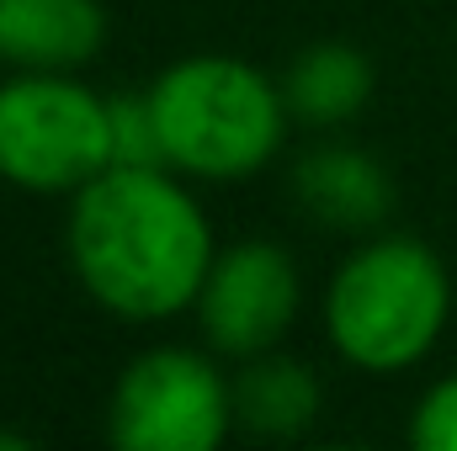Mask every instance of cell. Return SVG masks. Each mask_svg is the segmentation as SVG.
Segmentation results:
<instances>
[{"mask_svg":"<svg viewBox=\"0 0 457 451\" xmlns=\"http://www.w3.org/2000/svg\"><path fill=\"white\" fill-rule=\"evenodd\" d=\"M117 165L112 96L80 70H11L0 80V181L27 197H75Z\"/></svg>","mask_w":457,"mask_h":451,"instance_id":"277c9868","label":"cell"},{"mask_svg":"<svg viewBox=\"0 0 457 451\" xmlns=\"http://www.w3.org/2000/svg\"><path fill=\"white\" fill-rule=\"evenodd\" d=\"M410 441H415V451H457V372L436 377L415 398Z\"/></svg>","mask_w":457,"mask_h":451,"instance_id":"7c38bea8","label":"cell"},{"mask_svg":"<svg viewBox=\"0 0 457 451\" xmlns=\"http://www.w3.org/2000/svg\"><path fill=\"white\" fill-rule=\"evenodd\" d=\"M320 404H325V388L298 356L266 350V356L239 361L234 372V420L250 436L293 441L320 420Z\"/></svg>","mask_w":457,"mask_h":451,"instance_id":"30bf717a","label":"cell"},{"mask_svg":"<svg viewBox=\"0 0 457 451\" xmlns=\"http://www.w3.org/2000/svg\"><path fill=\"white\" fill-rule=\"evenodd\" d=\"M112 149H117V165H165L154 107H149L144 91L112 96Z\"/></svg>","mask_w":457,"mask_h":451,"instance_id":"8fae6325","label":"cell"},{"mask_svg":"<svg viewBox=\"0 0 457 451\" xmlns=\"http://www.w3.org/2000/svg\"><path fill=\"white\" fill-rule=\"evenodd\" d=\"M197 330L224 361H250L277 350L303 314V271L271 239L219 244L208 282L197 292Z\"/></svg>","mask_w":457,"mask_h":451,"instance_id":"8992f818","label":"cell"},{"mask_svg":"<svg viewBox=\"0 0 457 451\" xmlns=\"http://www.w3.org/2000/svg\"><path fill=\"white\" fill-rule=\"evenodd\" d=\"M325 340L351 372L399 377L420 366L453 319V276L415 234H367L325 282Z\"/></svg>","mask_w":457,"mask_h":451,"instance_id":"7a4b0ae2","label":"cell"},{"mask_svg":"<svg viewBox=\"0 0 457 451\" xmlns=\"http://www.w3.org/2000/svg\"><path fill=\"white\" fill-rule=\"evenodd\" d=\"M219 350L149 345L112 382L107 436L122 451H219L234 420V377Z\"/></svg>","mask_w":457,"mask_h":451,"instance_id":"5b68a950","label":"cell"},{"mask_svg":"<svg viewBox=\"0 0 457 451\" xmlns=\"http://www.w3.org/2000/svg\"><path fill=\"white\" fill-rule=\"evenodd\" d=\"M277 80H282L293 122H303L314 133H336V127H345V122H356L367 112L378 70L351 43H309V48H298L287 59V70Z\"/></svg>","mask_w":457,"mask_h":451,"instance_id":"9c48e42d","label":"cell"},{"mask_svg":"<svg viewBox=\"0 0 457 451\" xmlns=\"http://www.w3.org/2000/svg\"><path fill=\"white\" fill-rule=\"evenodd\" d=\"M160 154L187 181H250L287 144V96L261 64L239 53H187L149 80Z\"/></svg>","mask_w":457,"mask_h":451,"instance_id":"3957f363","label":"cell"},{"mask_svg":"<svg viewBox=\"0 0 457 451\" xmlns=\"http://www.w3.org/2000/svg\"><path fill=\"white\" fill-rule=\"evenodd\" d=\"M213 255V218L170 165H107L70 197L64 260L112 319L165 324L192 314Z\"/></svg>","mask_w":457,"mask_h":451,"instance_id":"6da1fadb","label":"cell"},{"mask_svg":"<svg viewBox=\"0 0 457 451\" xmlns=\"http://www.w3.org/2000/svg\"><path fill=\"white\" fill-rule=\"evenodd\" d=\"M293 197L314 224L341 228V234H378L383 218L394 213V176L361 144L330 138V144L298 154Z\"/></svg>","mask_w":457,"mask_h":451,"instance_id":"52a82bcc","label":"cell"},{"mask_svg":"<svg viewBox=\"0 0 457 451\" xmlns=\"http://www.w3.org/2000/svg\"><path fill=\"white\" fill-rule=\"evenodd\" d=\"M107 48L102 0H0L5 70H86Z\"/></svg>","mask_w":457,"mask_h":451,"instance_id":"ba28073f","label":"cell"}]
</instances>
